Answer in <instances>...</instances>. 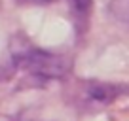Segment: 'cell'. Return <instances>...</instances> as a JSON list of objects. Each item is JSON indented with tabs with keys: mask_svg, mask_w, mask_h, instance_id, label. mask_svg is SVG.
<instances>
[{
	"mask_svg": "<svg viewBox=\"0 0 129 121\" xmlns=\"http://www.w3.org/2000/svg\"><path fill=\"white\" fill-rule=\"evenodd\" d=\"M12 63L13 68L23 70L36 80H59L70 72V60L64 55L44 51L30 44L13 45Z\"/></svg>",
	"mask_w": 129,
	"mask_h": 121,
	"instance_id": "cell-1",
	"label": "cell"
},
{
	"mask_svg": "<svg viewBox=\"0 0 129 121\" xmlns=\"http://www.w3.org/2000/svg\"><path fill=\"white\" fill-rule=\"evenodd\" d=\"M72 97V104L76 108H82L85 112L93 110H103L108 108L110 104L121 98L125 95L123 87L114 83H105V81H95V80H82L72 85L69 91Z\"/></svg>",
	"mask_w": 129,
	"mask_h": 121,
	"instance_id": "cell-2",
	"label": "cell"
},
{
	"mask_svg": "<svg viewBox=\"0 0 129 121\" xmlns=\"http://www.w3.org/2000/svg\"><path fill=\"white\" fill-rule=\"evenodd\" d=\"M69 6H70V12H72L78 27L84 30L87 27V19H89V13H91L93 0H69Z\"/></svg>",
	"mask_w": 129,
	"mask_h": 121,
	"instance_id": "cell-3",
	"label": "cell"
},
{
	"mask_svg": "<svg viewBox=\"0 0 129 121\" xmlns=\"http://www.w3.org/2000/svg\"><path fill=\"white\" fill-rule=\"evenodd\" d=\"M110 10H112V13L118 19L129 23V0H114Z\"/></svg>",
	"mask_w": 129,
	"mask_h": 121,
	"instance_id": "cell-4",
	"label": "cell"
},
{
	"mask_svg": "<svg viewBox=\"0 0 129 121\" xmlns=\"http://www.w3.org/2000/svg\"><path fill=\"white\" fill-rule=\"evenodd\" d=\"M19 4H49L53 0H17Z\"/></svg>",
	"mask_w": 129,
	"mask_h": 121,
	"instance_id": "cell-5",
	"label": "cell"
}]
</instances>
